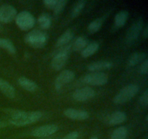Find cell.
I'll return each mask as SVG.
<instances>
[{
  "instance_id": "obj_1",
  "label": "cell",
  "mask_w": 148,
  "mask_h": 139,
  "mask_svg": "<svg viewBox=\"0 0 148 139\" xmlns=\"http://www.w3.org/2000/svg\"><path fill=\"white\" fill-rule=\"evenodd\" d=\"M43 116L40 111H25L17 110L12 114L10 120V124L14 126H25L38 121Z\"/></svg>"
},
{
  "instance_id": "obj_2",
  "label": "cell",
  "mask_w": 148,
  "mask_h": 139,
  "mask_svg": "<svg viewBox=\"0 0 148 139\" xmlns=\"http://www.w3.org/2000/svg\"><path fill=\"white\" fill-rule=\"evenodd\" d=\"M140 91V87L136 84H130L121 88L114 96V102L116 104H123L134 98Z\"/></svg>"
},
{
  "instance_id": "obj_3",
  "label": "cell",
  "mask_w": 148,
  "mask_h": 139,
  "mask_svg": "<svg viewBox=\"0 0 148 139\" xmlns=\"http://www.w3.org/2000/svg\"><path fill=\"white\" fill-rule=\"evenodd\" d=\"M48 41L46 33L40 30H34L29 32L25 37V41L31 47L35 49H40L46 46Z\"/></svg>"
},
{
  "instance_id": "obj_4",
  "label": "cell",
  "mask_w": 148,
  "mask_h": 139,
  "mask_svg": "<svg viewBox=\"0 0 148 139\" xmlns=\"http://www.w3.org/2000/svg\"><path fill=\"white\" fill-rule=\"evenodd\" d=\"M15 23L22 30H28L33 28L36 23V19L33 14L27 11L20 12L17 14L15 17Z\"/></svg>"
},
{
  "instance_id": "obj_5",
  "label": "cell",
  "mask_w": 148,
  "mask_h": 139,
  "mask_svg": "<svg viewBox=\"0 0 148 139\" xmlns=\"http://www.w3.org/2000/svg\"><path fill=\"white\" fill-rule=\"evenodd\" d=\"M108 76L102 72H95L88 74L83 78V82L90 85H104L108 83Z\"/></svg>"
},
{
  "instance_id": "obj_6",
  "label": "cell",
  "mask_w": 148,
  "mask_h": 139,
  "mask_svg": "<svg viewBox=\"0 0 148 139\" xmlns=\"http://www.w3.org/2000/svg\"><path fill=\"white\" fill-rule=\"evenodd\" d=\"M143 29V20L140 18L136 20L132 25L129 28L127 33V42L129 43H132L138 39Z\"/></svg>"
},
{
  "instance_id": "obj_7",
  "label": "cell",
  "mask_w": 148,
  "mask_h": 139,
  "mask_svg": "<svg viewBox=\"0 0 148 139\" xmlns=\"http://www.w3.org/2000/svg\"><path fill=\"white\" fill-rule=\"evenodd\" d=\"M69 58V51L68 49H63L56 54L51 60V67L54 70L59 71L62 70L66 65Z\"/></svg>"
},
{
  "instance_id": "obj_8",
  "label": "cell",
  "mask_w": 148,
  "mask_h": 139,
  "mask_svg": "<svg viewBox=\"0 0 148 139\" xmlns=\"http://www.w3.org/2000/svg\"><path fill=\"white\" fill-rule=\"evenodd\" d=\"M75 72L70 70L62 71L55 80L54 86L56 90L59 91L64 85L72 82L75 78Z\"/></svg>"
},
{
  "instance_id": "obj_9",
  "label": "cell",
  "mask_w": 148,
  "mask_h": 139,
  "mask_svg": "<svg viewBox=\"0 0 148 139\" xmlns=\"http://www.w3.org/2000/svg\"><path fill=\"white\" fill-rule=\"evenodd\" d=\"M17 10L10 4H3L0 7V22L8 23L15 19Z\"/></svg>"
},
{
  "instance_id": "obj_10",
  "label": "cell",
  "mask_w": 148,
  "mask_h": 139,
  "mask_svg": "<svg viewBox=\"0 0 148 139\" xmlns=\"http://www.w3.org/2000/svg\"><path fill=\"white\" fill-rule=\"evenodd\" d=\"M95 95V92L90 87H84L79 88L73 93L74 99L77 101H86L93 98Z\"/></svg>"
},
{
  "instance_id": "obj_11",
  "label": "cell",
  "mask_w": 148,
  "mask_h": 139,
  "mask_svg": "<svg viewBox=\"0 0 148 139\" xmlns=\"http://www.w3.org/2000/svg\"><path fill=\"white\" fill-rule=\"evenodd\" d=\"M59 127L54 124H49L36 127L32 132V136L35 137H46L56 133Z\"/></svg>"
},
{
  "instance_id": "obj_12",
  "label": "cell",
  "mask_w": 148,
  "mask_h": 139,
  "mask_svg": "<svg viewBox=\"0 0 148 139\" xmlns=\"http://www.w3.org/2000/svg\"><path fill=\"white\" fill-rule=\"evenodd\" d=\"M64 114L67 118L73 120H85L89 117V114L86 111L68 108L64 111Z\"/></svg>"
},
{
  "instance_id": "obj_13",
  "label": "cell",
  "mask_w": 148,
  "mask_h": 139,
  "mask_svg": "<svg viewBox=\"0 0 148 139\" xmlns=\"http://www.w3.org/2000/svg\"><path fill=\"white\" fill-rule=\"evenodd\" d=\"M127 119L125 112L121 111H114L110 114L107 118V123L110 125H117L124 122Z\"/></svg>"
},
{
  "instance_id": "obj_14",
  "label": "cell",
  "mask_w": 148,
  "mask_h": 139,
  "mask_svg": "<svg viewBox=\"0 0 148 139\" xmlns=\"http://www.w3.org/2000/svg\"><path fill=\"white\" fill-rule=\"evenodd\" d=\"M112 67V63L108 61H97L92 62L88 66V70L90 72H100V71L109 70Z\"/></svg>"
},
{
  "instance_id": "obj_15",
  "label": "cell",
  "mask_w": 148,
  "mask_h": 139,
  "mask_svg": "<svg viewBox=\"0 0 148 139\" xmlns=\"http://www.w3.org/2000/svg\"><path fill=\"white\" fill-rule=\"evenodd\" d=\"M0 91L1 92L10 98H13L15 96V90L14 87L7 81L0 78Z\"/></svg>"
},
{
  "instance_id": "obj_16",
  "label": "cell",
  "mask_w": 148,
  "mask_h": 139,
  "mask_svg": "<svg viewBox=\"0 0 148 139\" xmlns=\"http://www.w3.org/2000/svg\"><path fill=\"white\" fill-rule=\"evenodd\" d=\"M18 83L25 90L30 92H34L38 88V85L36 83L25 77H20L18 79Z\"/></svg>"
},
{
  "instance_id": "obj_17",
  "label": "cell",
  "mask_w": 148,
  "mask_h": 139,
  "mask_svg": "<svg viewBox=\"0 0 148 139\" xmlns=\"http://www.w3.org/2000/svg\"><path fill=\"white\" fill-rule=\"evenodd\" d=\"M99 43L96 41L90 42L88 44V46L81 52V55L82 57L87 58L92 56L94 54L96 53L99 49Z\"/></svg>"
},
{
  "instance_id": "obj_18",
  "label": "cell",
  "mask_w": 148,
  "mask_h": 139,
  "mask_svg": "<svg viewBox=\"0 0 148 139\" xmlns=\"http://www.w3.org/2000/svg\"><path fill=\"white\" fill-rule=\"evenodd\" d=\"M129 18V12L127 10H121L117 13L114 19V23L117 28H121L125 25Z\"/></svg>"
},
{
  "instance_id": "obj_19",
  "label": "cell",
  "mask_w": 148,
  "mask_h": 139,
  "mask_svg": "<svg viewBox=\"0 0 148 139\" xmlns=\"http://www.w3.org/2000/svg\"><path fill=\"white\" fill-rule=\"evenodd\" d=\"M74 37V33L71 30H67L58 39L56 46H63L67 44Z\"/></svg>"
},
{
  "instance_id": "obj_20",
  "label": "cell",
  "mask_w": 148,
  "mask_h": 139,
  "mask_svg": "<svg viewBox=\"0 0 148 139\" xmlns=\"http://www.w3.org/2000/svg\"><path fill=\"white\" fill-rule=\"evenodd\" d=\"M146 59V54L141 52H135L130 56L128 61V65L130 67H134L137 64L143 62Z\"/></svg>"
},
{
  "instance_id": "obj_21",
  "label": "cell",
  "mask_w": 148,
  "mask_h": 139,
  "mask_svg": "<svg viewBox=\"0 0 148 139\" xmlns=\"http://www.w3.org/2000/svg\"><path fill=\"white\" fill-rule=\"evenodd\" d=\"M89 43V40L85 36H79L73 43V49L76 52L81 51L82 52Z\"/></svg>"
},
{
  "instance_id": "obj_22",
  "label": "cell",
  "mask_w": 148,
  "mask_h": 139,
  "mask_svg": "<svg viewBox=\"0 0 148 139\" xmlns=\"http://www.w3.org/2000/svg\"><path fill=\"white\" fill-rule=\"evenodd\" d=\"M128 135V130L126 127L121 126L115 129L112 133L111 139H126Z\"/></svg>"
},
{
  "instance_id": "obj_23",
  "label": "cell",
  "mask_w": 148,
  "mask_h": 139,
  "mask_svg": "<svg viewBox=\"0 0 148 139\" xmlns=\"http://www.w3.org/2000/svg\"><path fill=\"white\" fill-rule=\"evenodd\" d=\"M0 47L6 49L9 53L12 54H14L16 53L15 47L10 39L0 38Z\"/></svg>"
},
{
  "instance_id": "obj_24",
  "label": "cell",
  "mask_w": 148,
  "mask_h": 139,
  "mask_svg": "<svg viewBox=\"0 0 148 139\" xmlns=\"http://www.w3.org/2000/svg\"><path fill=\"white\" fill-rule=\"evenodd\" d=\"M38 23L42 29H49L51 25V19L47 14H43L38 18Z\"/></svg>"
},
{
  "instance_id": "obj_25",
  "label": "cell",
  "mask_w": 148,
  "mask_h": 139,
  "mask_svg": "<svg viewBox=\"0 0 148 139\" xmlns=\"http://www.w3.org/2000/svg\"><path fill=\"white\" fill-rule=\"evenodd\" d=\"M86 3L87 1H85V0H80V1H77L76 4H75L74 7L72 8V12H71V16H72V17L75 18V17H77L80 14L81 12L83 10Z\"/></svg>"
},
{
  "instance_id": "obj_26",
  "label": "cell",
  "mask_w": 148,
  "mask_h": 139,
  "mask_svg": "<svg viewBox=\"0 0 148 139\" xmlns=\"http://www.w3.org/2000/svg\"><path fill=\"white\" fill-rule=\"evenodd\" d=\"M103 23V19L98 18L91 22L88 27V30L90 33H95L100 30Z\"/></svg>"
},
{
  "instance_id": "obj_27",
  "label": "cell",
  "mask_w": 148,
  "mask_h": 139,
  "mask_svg": "<svg viewBox=\"0 0 148 139\" xmlns=\"http://www.w3.org/2000/svg\"><path fill=\"white\" fill-rule=\"evenodd\" d=\"M67 3V1L66 0H57V2H56V6L53 8V12L56 15L60 14L64 10L65 7H66V4Z\"/></svg>"
},
{
  "instance_id": "obj_28",
  "label": "cell",
  "mask_w": 148,
  "mask_h": 139,
  "mask_svg": "<svg viewBox=\"0 0 148 139\" xmlns=\"http://www.w3.org/2000/svg\"><path fill=\"white\" fill-rule=\"evenodd\" d=\"M140 102L142 106L147 107L148 104V91L146 90L144 92V94L142 95V96L140 98Z\"/></svg>"
},
{
  "instance_id": "obj_29",
  "label": "cell",
  "mask_w": 148,
  "mask_h": 139,
  "mask_svg": "<svg viewBox=\"0 0 148 139\" xmlns=\"http://www.w3.org/2000/svg\"><path fill=\"white\" fill-rule=\"evenodd\" d=\"M148 72V60L147 59H145L142 63L140 67V72L143 75H147Z\"/></svg>"
},
{
  "instance_id": "obj_30",
  "label": "cell",
  "mask_w": 148,
  "mask_h": 139,
  "mask_svg": "<svg viewBox=\"0 0 148 139\" xmlns=\"http://www.w3.org/2000/svg\"><path fill=\"white\" fill-rule=\"evenodd\" d=\"M56 2H57V0H44V1H43V4H44L47 8L53 10V8H54L55 6H56Z\"/></svg>"
},
{
  "instance_id": "obj_31",
  "label": "cell",
  "mask_w": 148,
  "mask_h": 139,
  "mask_svg": "<svg viewBox=\"0 0 148 139\" xmlns=\"http://www.w3.org/2000/svg\"><path fill=\"white\" fill-rule=\"evenodd\" d=\"M78 133L77 131H73L71 132V133H68L66 136H65L62 139H77L78 138Z\"/></svg>"
},
{
  "instance_id": "obj_32",
  "label": "cell",
  "mask_w": 148,
  "mask_h": 139,
  "mask_svg": "<svg viewBox=\"0 0 148 139\" xmlns=\"http://www.w3.org/2000/svg\"><path fill=\"white\" fill-rule=\"evenodd\" d=\"M143 36L145 39H146L148 37V26H145V28L143 29Z\"/></svg>"
},
{
  "instance_id": "obj_33",
  "label": "cell",
  "mask_w": 148,
  "mask_h": 139,
  "mask_svg": "<svg viewBox=\"0 0 148 139\" xmlns=\"http://www.w3.org/2000/svg\"><path fill=\"white\" fill-rule=\"evenodd\" d=\"M4 125H4V123L1 122H0V128H1V127H4Z\"/></svg>"
},
{
  "instance_id": "obj_34",
  "label": "cell",
  "mask_w": 148,
  "mask_h": 139,
  "mask_svg": "<svg viewBox=\"0 0 148 139\" xmlns=\"http://www.w3.org/2000/svg\"><path fill=\"white\" fill-rule=\"evenodd\" d=\"M90 139H98L97 137H91Z\"/></svg>"
}]
</instances>
